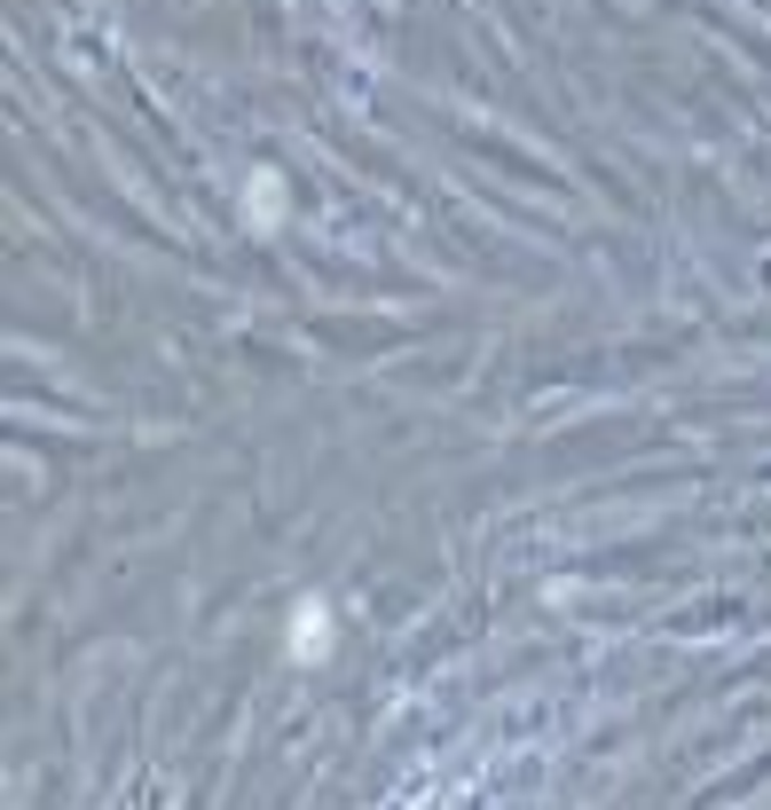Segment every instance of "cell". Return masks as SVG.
I'll use <instances>...</instances> for the list:
<instances>
[{"instance_id": "obj_1", "label": "cell", "mask_w": 771, "mask_h": 810, "mask_svg": "<svg viewBox=\"0 0 771 810\" xmlns=\"http://www.w3.org/2000/svg\"><path fill=\"white\" fill-rule=\"evenodd\" d=\"M323 646V606H308V614H299V653H315Z\"/></svg>"}]
</instances>
